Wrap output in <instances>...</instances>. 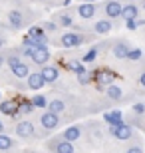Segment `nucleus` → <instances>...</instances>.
<instances>
[{
	"instance_id": "nucleus-1",
	"label": "nucleus",
	"mask_w": 145,
	"mask_h": 153,
	"mask_svg": "<svg viewBox=\"0 0 145 153\" xmlns=\"http://www.w3.org/2000/svg\"><path fill=\"white\" fill-rule=\"evenodd\" d=\"M6 64H8L10 72H12L14 76H16L18 79L28 78V76H30V68H28V64H24L22 60H20V56H18V54H12V56H8V58H6Z\"/></svg>"
},
{
	"instance_id": "nucleus-2",
	"label": "nucleus",
	"mask_w": 145,
	"mask_h": 153,
	"mask_svg": "<svg viewBox=\"0 0 145 153\" xmlns=\"http://www.w3.org/2000/svg\"><path fill=\"white\" fill-rule=\"evenodd\" d=\"M109 133L115 137L117 141H127V139H131V137H133V127L123 121V123L112 125V127H109Z\"/></svg>"
},
{
	"instance_id": "nucleus-3",
	"label": "nucleus",
	"mask_w": 145,
	"mask_h": 153,
	"mask_svg": "<svg viewBox=\"0 0 145 153\" xmlns=\"http://www.w3.org/2000/svg\"><path fill=\"white\" fill-rule=\"evenodd\" d=\"M48 147H50L54 153H76V149H74V143L66 141V139H62V137L50 139V141H48Z\"/></svg>"
},
{
	"instance_id": "nucleus-4",
	"label": "nucleus",
	"mask_w": 145,
	"mask_h": 153,
	"mask_svg": "<svg viewBox=\"0 0 145 153\" xmlns=\"http://www.w3.org/2000/svg\"><path fill=\"white\" fill-rule=\"evenodd\" d=\"M52 58V52L48 46H40V48H36L32 54V62L38 64V66H48V62H50Z\"/></svg>"
},
{
	"instance_id": "nucleus-5",
	"label": "nucleus",
	"mask_w": 145,
	"mask_h": 153,
	"mask_svg": "<svg viewBox=\"0 0 145 153\" xmlns=\"http://www.w3.org/2000/svg\"><path fill=\"white\" fill-rule=\"evenodd\" d=\"M40 123H42V127L46 131H54L60 125V115L52 114V111H44V114L40 115Z\"/></svg>"
},
{
	"instance_id": "nucleus-6",
	"label": "nucleus",
	"mask_w": 145,
	"mask_h": 153,
	"mask_svg": "<svg viewBox=\"0 0 145 153\" xmlns=\"http://www.w3.org/2000/svg\"><path fill=\"white\" fill-rule=\"evenodd\" d=\"M14 131H16V135L22 137V139H28V137H32L34 133H36L32 121H18L16 127H14Z\"/></svg>"
},
{
	"instance_id": "nucleus-7",
	"label": "nucleus",
	"mask_w": 145,
	"mask_h": 153,
	"mask_svg": "<svg viewBox=\"0 0 145 153\" xmlns=\"http://www.w3.org/2000/svg\"><path fill=\"white\" fill-rule=\"evenodd\" d=\"M62 46L64 48H78L82 42H84V36H80V34H76V32H66V34L62 36Z\"/></svg>"
},
{
	"instance_id": "nucleus-8",
	"label": "nucleus",
	"mask_w": 145,
	"mask_h": 153,
	"mask_svg": "<svg viewBox=\"0 0 145 153\" xmlns=\"http://www.w3.org/2000/svg\"><path fill=\"white\" fill-rule=\"evenodd\" d=\"M80 137H82V125L80 123H74V125H70V127H66L64 133H62V139H66V141H70V143L78 141Z\"/></svg>"
},
{
	"instance_id": "nucleus-9",
	"label": "nucleus",
	"mask_w": 145,
	"mask_h": 153,
	"mask_svg": "<svg viewBox=\"0 0 145 153\" xmlns=\"http://www.w3.org/2000/svg\"><path fill=\"white\" fill-rule=\"evenodd\" d=\"M129 50H131V46H129V42H125V40H115V44H113V48H112L113 56H115L117 60H123V58H127Z\"/></svg>"
},
{
	"instance_id": "nucleus-10",
	"label": "nucleus",
	"mask_w": 145,
	"mask_h": 153,
	"mask_svg": "<svg viewBox=\"0 0 145 153\" xmlns=\"http://www.w3.org/2000/svg\"><path fill=\"white\" fill-rule=\"evenodd\" d=\"M103 12H106L107 18H117V16H121L123 6L119 4L117 0H109V2H106V4H103Z\"/></svg>"
},
{
	"instance_id": "nucleus-11",
	"label": "nucleus",
	"mask_w": 145,
	"mask_h": 153,
	"mask_svg": "<svg viewBox=\"0 0 145 153\" xmlns=\"http://www.w3.org/2000/svg\"><path fill=\"white\" fill-rule=\"evenodd\" d=\"M40 74H42L46 84H54V82L60 78V70H58L56 66H50V64H48V66H42V72H40Z\"/></svg>"
},
{
	"instance_id": "nucleus-12",
	"label": "nucleus",
	"mask_w": 145,
	"mask_h": 153,
	"mask_svg": "<svg viewBox=\"0 0 145 153\" xmlns=\"http://www.w3.org/2000/svg\"><path fill=\"white\" fill-rule=\"evenodd\" d=\"M76 12H78V16H80V18L89 20V18H94V16H95V12H97V6H95V4H86V2H82V4H78Z\"/></svg>"
},
{
	"instance_id": "nucleus-13",
	"label": "nucleus",
	"mask_w": 145,
	"mask_h": 153,
	"mask_svg": "<svg viewBox=\"0 0 145 153\" xmlns=\"http://www.w3.org/2000/svg\"><path fill=\"white\" fill-rule=\"evenodd\" d=\"M28 38L40 42L42 46H48V36H46V32H44L42 26H32V28L28 30Z\"/></svg>"
},
{
	"instance_id": "nucleus-14",
	"label": "nucleus",
	"mask_w": 145,
	"mask_h": 153,
	"mask_svg": "<svg viewBox=\"0 0 145 153\" xmlns=\"http://www.w3.org/2000/svg\"><path fill=\"white\" fill-rule=\"evenodd\" d=\"M94 78H95V82H97L100 85H112L113 84V74L109 72V70H106V68L97 70V72L94 74Z\"/></svg>"
},
{
	"instance_id": "nucleus-15",
	"label": "nucleus",
	"mask_w": 145,
	"mask_h": 153,
	"mask_svg": "<svg viewBox=\"0 0 145 153\" xmlns=\"http://www.w3.org/2000/svg\"><path fill=\"white\" fill-rule=\"evenodd\" d=\"M44 85H46V82H44V78H42L40 72H34V74L28 76V88H30V90L38 91V90H42Z\"/></svg>"
},
{
	"instance_id": "nucleus-16",
	"label": "nucleus",
	"mask_w": 145,
	"mask_h": 153,
	"mask_svg": "<svg viewBox=\"0 0 145 153\" xmlns=\"http://www.w3.org/2000/svg\"><path fill=\"white\" fill-rule=\"evenodd\" d=\"M0 111L4 115H16L18 114L16 100H2V102H0Z\"/></svg>"
},
{
	"instance_id": "nucleus-17",
	"label": "nucleus",
	"mask_w": 145,
	"mask_h": 153,
	"mask_svg": "<svg viewBox=\"0 0 145 153\" xmlns=\"http://www.w3.org/2000/svg\"><path fill=\"white\" fill-rule=\"evenodd\" d=\"M8 24H10L12 28L20 30V28L24 26V16H22V12H20V10H10V12H8Z\"/></svg>"
},
{
	"instance_id": "nucleus-18",
	"label": "nucleus",
	"mask_w": 145,
	"mask_h": 153,
	"mask_svg": "<svg viewBox=\"0 0 145 153\" xmlns=\"http://www.w3.org/2000/svg\"><path fill=\"white\" fill-rule=\"evenodd\" d=\"M113 30V24H112V20H107V18H103V20H97V22L94 24V32L95 34H109Z\"/></svg>"
},
{
	"instance_id": "nucleus-19",
	"label": "nucleus",
	"mask_w": 145,
	"mask_h": 153,
	"mask_svg": "<svg viewBox=\"0 0 145 153\" xmlns=\"http://www.w3.org/2000/svg\"><path fill=\"white\" fill-rule=\"evenodd\" d=\"M103 119L109 123V127H112V125H117V123H123V111H119V109L106 111V114H103Z\"/></svg>"
},
{
	"instance_id": "nucleus-20",
	"label": "nucleus",
	"mask_w": 145,
	"mask_h": 153,
	"mask_svg": "<svg viewBox=\"0 0 145 153\" xmlns=\"http://www.w3.org/2000/svg\"><path fill=\"white\" fill-rule=\"evenodd\" d=\"M121 16L125 18V20H137V16H139V8H137L135 4H127V6H123Z\"/></svg>"
},
{
	"instance_id": "nucleus-21",
	"label": "nucleus",
	"mask_w": 145,
	"mask_h": 153,
	"mask_svg": "<svg viewBox=\"0 0 145 153\" xmlns=\"http://www.w3.org/2000/svg\"><path fill=\"white\" fill-rule=\"evenodd\" d=\"M48 111L60 115L62 111H66V102L64 100H52V102H48Z\"/></svg>"
},
{
	"instance_id": "nucleus-22",
	"label": "nucleus",
	"mask_w": 145,
	"mask_h": 153,
	"mask_svg": "<svg viewBox=\"0 0 145 153\" xmlns=\"http://www.w3.org/2000/svg\"><path fill=\"white\" fill-rule=\"evenodd\" d=\"M14 147H16V141H14L10 135L0 133V151H10V149H14Z\"/></svg>"
},
{
	"instance_id": "nucleus-23",
	"label": "nucleus",
	"mask_w": 145,
	"mask_h": 153,
	"mask_svg": "<svg viewBox=\"0 0 145 153\" xmlns=\"http://www.w3.org/2000/svg\"><path fill=\"white\" fill-rule=\"evenodd\" d=\"M106 96L109 97V100H121V96H123V90L119 88V85L112 84V85H107V88H106Z\"/></svg>"
},
{
	"instance_id": "nucleus-24",
	"label": "nucleus",
	"mask_w": 145,
	"mask_h": 153,
	"mask_svg": "<svg viewBox=\"0 0 145 153\" xmlns=\"http://www.w3.org/2000/svg\"><path fill=\"white\" fill-rule=\"evenodd\" d=\"M56 18H58V24H60V26H64V28H70V26H74V18L70 16L68 12H60Z\"/></svg>"
},
{
	"instance_id": "nucleus-25",
	"label": "nucleus",
	"mask_w": 145,
	"mask_h": 153,
	"mask_svg": "<svg viewBox=\"0 0 145 153\" xmlns=\"http://www.w3.org/2000/svg\"><path fill=\"white\" fill-rule=\"evenodd\" d=\"M68 68L72 70V72H76L78 76L86 74V66H84V62H82V60H74V62H70V64H68Z\"/></svg>"
},
{
	"instance_id": "nucleus-26",
	"label": "nucleus",
	"mask_w": 145,
	"mask_h": 153,
	"mask_svg": "<svg viewBox=\"0 0 145 153\" xmlns=\"http://www.w3.org/2000/svg\"><path fill=\"white\" fill-rule=\"evenodd\" d=\"M32 105L34 108H48V100H46L42 94H36V96H32Z\"/></svg>"
},
{
	"instance_id": "nucleus-27",
	"label": "nucleus",
	"mask_w": 145,
	"mask_h": 153,
	"mask_svg": "<svg viewBox=\"0 0 145 153\" xmlns=\"http://www.w3.org/2000/svg\"><path fill=\"white\" fill-rule=\"evenodd\" d=\"M32 109H34V105H32V102H20L18 103V114H32Z\"/></svg>"
},
{
	"instance_id": "nucleus-28",
	"label": "nucleus",
	"mask_w": 145,
	"mask_h": 153,
	"mask_svg": "<svg viewBox=\"0 0 145 153\" xmlns=\"http://www.w3.org/2000/svg\"><path fill=\"white\" fill-rule=\"evenodd\" d=\"M95 58H97V48L94 46V48H89V50L86 52V56L82 58V62H84V64H88V62H94Z\"/></svg>"
},
{
	"instance_id": "nucleus-29",
	"label": "nucleus",
	"mask_w": 145,
	"mask_h": 153,
	"mask_svg": "<svg viewBox=\"0 0 145 153\" xmlns=\"http://www.w3.org/2000/svg\"><path fill=\"white\" fill-rule=\"evenodd\" d=\"M143 56V52L139 50V48H131L127 54V60H131V62H135V60H139V58Z\"/></svg>"
},
{
	"instance_id": "nucleus-30",
	"label": "nucleus",
	"mask_w": 145,
	"mask_h": 153,
	"mask_svg": "<svg viewBox=\"0 0 145 153\" xmlns=\"http://www.w3.org/2000/svg\"><path fill=\"white\" fill-rule=\"evenodd\" d=\"M42 28H44V32H56V30H58V24L52 22V20H46V22L42 24Z\"/></svg>"
},
{
	"instance_id": "nucleus-31",
	"label": "nucleus",
	"mask_w": 145,
	"mask_h": 153,
	"mask_svg": "<svg viewBox=\"0 0 145 153\" xmlns=\"http://www.w3.org/2000/svg\"><path fill=\"white\" fill-rule=\"evenodd\" d=\"M131 109H133L137 115H143V114H145V103H135Z\"/></svg>"
},
{
	"instance_id": "nucleus-32",
	"label": "nucleus",
	"mask_w": 145,
	"mask_h": 153,
	"mask_svg": "<svg viewBox=\"0 0 145 153\" xmlns=\"http://www.w3.org/2000/svg\"><path fill=\"white\" fill-rule=\"evenodd\" d=\"M125 28L131 30V32H133V30H137V20H125Z\"/></svg>"
},
{
	"instance_id": "nucleus-33",
	"label": "nucleus",
	"mask_w": 145,
	"mask_h": 153,
	"mask_svg": "<svg viewBox=\"0 0 145 153\" xmlns=\"http://www.w3.org/2000/svg\"><path fill=\"white\" fill-rule=\"evenodd\" d=\"M125 153H143V149H141L139 145H131V147H127Z\"/></svg>"
},
{
	"instance_id": "nucleus-34",
	"label": "nucleus",
	"mask_w": 145,
	"mask_h": 153,
	"mask_svg": "<svg viewBox=\"0 0 145 153\" xmlns=\"http://www.w3.org/2000/svg\"><path fill=\"white\" fill-rule=\"evenodd\" d=\"M80 78V84H89V76L88 74H82V76H78Z\"/></svg>"
},
{
	"instance_id": "nucleus-35",
	"label": "nucleus",
	"mask_w": 145,
	"mask_h": 153,
	"mask_svg": "<svg viewBox=\"0 0 145 153\" xmlns=\"http://www.w3.org/2000/svg\"><path fill=\"white\" fill-rule=\"evenodd\" d=\"M139 85H141V88L145 90V70H143V72L139 74Z\"/></svg>"
},
{
	"instance_id": "nucleus-36",
	"label": "nucleus",
	"mask_w": 145,
	"mask_h": 153,
	"mask_svg": "<svg viewBox=\"0 0 145 153\" xmlns=\"http://www.w3.org/2000/svg\"><path fill=\"white\" fill-rule=\"evenodd\" d=\"M4 64H6V58L2 56V54H0V68H2V66H4Z\"/></svg>"
},
{
	"instance_id": "nucleus-37",
	"label": "nucleus",
	"mask_w": 145,
	"mask_h": 153,
	"mask_svg": "<svg viewBox=\"0 0 145 153\" xmlns=\"http://www.w3.org/2000/svg\"><path fill=\"white\" fill-rule=\"evenodd\" d=\"M0 48H4V38H0Z\"/></svg>"
},
{
	"instance_id": "nucleus-38",
	"label": "nucleus",
	"mask_w": 145,
	"mask_h": 153,
	"mask_svg": "<svg viewBox=\"0 0 145 153\" xmlns=\"http://www.w3.org/2000/svg\"><path fill=\"white\" fill-rule=\"evenodd\" d=\"M86 4H94V0H84Z\"/></svg>"
},
{
	"instance_id": "nucleus-39",
	"label": "nucleus",
	"mask_w": 145,
	"mask_h": 153,
	"mask_svg": "<svg viewBox=\"0 0 145 153\" xmlns=\"http://www.w3.org/2000/svg\"><path fill=\"white\" fill-rule=\"evenodd\" d=\"M2 131H4V125H2V121H0V133H2Z\"/></svg>"
},
{
	"instance_id": "nucleus-40",
	"label": "nucleus",
	"mask_w": 145,
	"mask_h": 153,
	"mask_svg": "<svg viewBox=\"0 0 145 153\" xmlns=\"http://www.w3.org/2000/svg\"><path fill=\"white\" fill-rule=\"evenodd\" d=\"M24 153H36V151H24Z\"/></svg>"
},
{
	"instance_id": "nucleus-41",
	"label": "nucleus",
	"mask_w": 145,
	"mask_h": 153,
	"mask_svg": "<svg viewBox=\"0 0 145 153\" xmlns=\"http://www.w3.org/2000/svg\"><path fill=\"white\" fill-rule=\"evenodd\" d=\"M0 102H2V91H0Z\"/></svg>"
}]
</instances>
